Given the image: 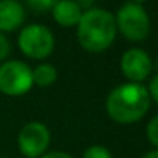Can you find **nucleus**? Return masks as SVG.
Masks as SVG:
<instances>
[{
  "label": "nucleus",
  "mask_w": 158,
  "mask_h": 158,
  "mask_svg": "<svg viewBox=\"0 0 158 158\" xmlns=\"http://www.w3.org/2000/svg\"><path fill=\"white\" fill-rule=\"evenodd\" d=\"M29 6L35 11H48L52 9V6L57 3V0H26Z\"/></svg>",
  "instance_id": "obj_13"
},
{
  "label": "nucleus",
  "mask_w": 158,
  "mask_h": 158,
  "mask_svg": "<svg viewBox=\"0 0 158 158\" xmlns=\"http://www.w3.org/2000/svg\"><path fill=\"white\" fill-rule=\"evenodd\" d=\"M0 158H3V157H0Z\"/></svg>",
  "instance_id": "obj_19"
},
{
  "label": "nucleus",
  "mask_w": 158,
  "mask_h": 158,
  "mask_svg": "<svg viewBox=\"0 0 158 158\" xmlns=\"http://www.w3.org/2000/svg\"><path fill=\"white\" fill-rule=\"evenodd\" d=\"M141 158H158V149H157V151H151V152L144 154Z\"/></svg>",
  "instance_id": "obj_17"
},
{
  "label": "nucleus",
  "mask_w": 158,
  "mask_h": 158,
  "mask_svg": "<svg viewBox=\"0 0 158 158\" xmlns=\"http://www.w3.org/2000/svg\"><path fill=\"white\" fill-rule=\"evenodd\" d=\"M115 15L117 31L121 32L131 42H141L149 35L151 31V19L146 9L137 3H126L123 5Z\"/></svg>",
  "instance_id": "obj_3"
},
{
  "label": "nucleus",
  "mask_w": 158,
  "mask_h": 158,
  "mask_svg": "<svg viewBox=\"0 0 158 158\" xmlns=\"http://www.w3.org/2000/svg\"><path fill=\"white\" fill-rule=\"evenodd\" d=\"M19 48L26 57L32 60H43L54 51L55 40L51 29L40 23L25 26L19 34Z\"/></svg>",
  "instance_id": "obj_4"
},
{
  "label": "nucleus",
  "mask_w": 158,
  "mask_h": 158,
  "mask_svg": "<svg viewBox=\"0 0 158 158\" xmlns=\"http://www.w3.org/2000/svg\"><path fill=\"white\" fill-rule=\"evenodd\" d=\"M151 106V97L148 88L141 83H123L114 88L106 98L107 115L120 123L131 124L141 120Z\"/></svg>",
  "instance_id": "obj_1"
},
{
  "label": "nucleus",
  "mask_w": 158,
  "mask_h": 158,
  "mask_svg": "<svg viewBox=\"0 0 158 158\" xmlns=\"http://www.w3.org/2000/svg\"><path fill=\"white\" fill-rule=\"evenodd\" d=\"M32 69L20 60H8L0 64V92L20 97L32 88Z\"/></svg>",
  "instance_id": "obj_5"
},
{
  "label": "nucleus",
  "mask_w": 158,
  "mask_h": 158,
  "mask_svg": "<svg viewBox=\"0 0 158 158\" xmlns=\"http://www.w3.org/2000/svg\"><path fill=\"white\" fill-rule=\"evenodd\" d=\"M40 158H74V157L66 154V152H63V151H51V152L43 154Z\"/></svg>",
  "instance_id": "obj_16"
},
{
  "label": "nucleus",
  "mask_w": 158,
  "mask_h": 158,
  "mask_svg": "<svg viewBox=\"0 0 158 158\" xmlns=\"http://www.w3.org/2000/svg\"><path fill=\"white\" fill-rule=\"evenodd\" d=\"M146 135H148V140L152 146H155L158 149V115H155L149 123H148V127H146Z\"/></svg>",
  "instance_id": "obj_12"
},
{
  "label": "nucleus",
  "mask_w": 158,
  "mask_h": 158,
  "mask_svg": "<svg viewBox=\"0 0 158 158\" xmlns=\"http://www.w3.org/2000/svg\"><path fill=\"white\" fill-rule=\"evenodd\" d=\"M11 52V43L9 40L0 32V61H3Z\"/></svg>",
  "instance_id": "obj_14"
},
{
  "label": "nucleus",
  "mask_w": 158,
  "mask_h": 158,
  "mask_svg": "<svg viewBox=\"0 0 158 158\" xmlns=\"http://www.w3.org/2000/svg\"><path fill=\"white\" fill-rule=\"evenodd\" d=\"M148 92H149V97L151 100H155V103L158 105V74H155L149 83V88H148Z\"/></svg>",
  "instance_id": "obj_15"
},
{
  "label": "nucleus",
  "mask_w": 158,
  "mask_h": 158,
  "mask_svg": "<svg viewBox=\"0 0 158 158\" xmlns=\"http://www.w3.org/2000/svg\"><path fill=\"white\" fill-rule=\"evenodd\" d=\"M143 2H146V0H131V3H137V5H141Z\"/></svg>",
  "instance_id": "obj_18"
},
{
  "label": "nucleus",
  "mask_w": 158,
  "mask_h": 158,
  "mask_svg": "<svg viewBox=\"0 0 158 158\" xmlns=\"http://www.w3.org/2000/svg\"><path fill=\"white\" fill-rule=\"evenodd\" d=\"M77 28V39L88 52H103L117 37L115 15L102 8H92L83 12Z\"/></svg>",
  "instance_id": "obj_2"
},
{
  "label": "nucleus",
  "mask_w": 158,
  "mask_h": 158,
  "mask_svg": "<svg viewBox=\"0 0 158 158\" xmlns=\"http://www.w3.org/2000/svg\"><path fill=\"white\" fill-rule=\"evenodd\" d=\"M25 22V8L19 0H0V32H12Z\"/></svg>",
  "instance_id": "obj_8"
},
{
  "label": "nucleus",
  "mask_w": 158,
  "mask_h": 158,
  "mask_svg": "<svg viewBox=\"0 0 158 158\" xmlns=\"http://www.w3.org/2000/svg\"><path fill=\"white\" fill-rule=\"evenodd\" d=\"M152 58L141 48H131L121 55L120 69L131 83H143L152 74Z\"/></svg>",
  "instance_id": "obj_7"
},
{
  "label": "nucleus",
  "mask_w": 158,
  "mask_h": 158,
  "mask_svg": "<svg viewBox=\"0 0 158 158\" xmlns=\"http://www.w3.org/2000/svg\"><path fill=\"white\" fill-rule=\"evenodd\" d=\"M49 143L51 132L48 126L42 121L26 123L17 135L19 151L26 158H40L43 154H46Z\"/></svg>",
  "instance_id": "obj_6"
},
{
  "label": "nucleus",
  "mask_w": 158,
  "mask_h": 158,
  "mask_svg": "<svg viewBox=\"0 0 158 158\" xmlns=\"http://www.w3.org/2000/svg\"><path fill=\"white\" fill-rule=\"evenodd\" d=\"M81 158H112V154L109 152V149L105 146H100V144H94V146H89L83 157Z\"/></svg>",
  "instance_id": "obj_11"
},
{
  "label": "nucleus",
  "mask_w": 158,
  "mask_h": 158,
  "mask_svg": "<svg viewBox=\"0 0 158 158\" xmlns=\"http://www.w3.org/2000/svg\"><path fill=\"white\" fill-rule=\"evenodd\" d=\"M57 77H58L57 69L49 63H42L32 69V83L40 88L51 86L52 83H55Z\"/></svg>",
  "instance_id": "obj_10"
},
{
  "label": "nucleus",
  "mask_w": 158,
  "mask_h": 158,
  "mask_svg": "<svg viewBox=\"0 0 158 158\" xmlns=\"http://www.w3.org/2000/svg\"><path fill=\"white\" fill-rule=\"evenodd\" d=\"M52 19L55 23L64 28H74L78 25L83 12L81 6L75 0H57L52 6Z\"/></svg>",
  "instance_id": "obj_9"
}]
</instances>
